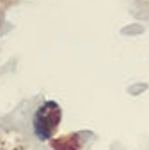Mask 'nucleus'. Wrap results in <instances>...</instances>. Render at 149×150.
<instances>
[{"instance_id": "nucleus-1", "label": "nucleus", "mask_w": 149, "mask_h": 150, "mask_svg": "<svg viewBox=\"0 0 149 150\" xmlns=\"http://www.w3.org/2000/svg\"><path fill=\"white\" fill-rule=\"evenodd\" d=\"M60 118H62V110L55 101L43 103L37 108V111L34 115V122H32L36 136L39 139H50L55 134V131L60 124Z\"/></svg>"}]
</instances>
